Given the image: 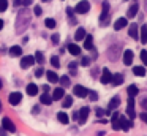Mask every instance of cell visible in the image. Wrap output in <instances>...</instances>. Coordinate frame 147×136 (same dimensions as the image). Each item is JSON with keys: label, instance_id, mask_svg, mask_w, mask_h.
Here are the masks:
<instances>
[{"label": "cell", "instance_id": "obj_50", "mask_svg": "<svg viewBox=\"0 0 147 136\" xmlns=\"http://www.w3.org/2000/svg\"><path fill=\"white\" fill-rule=\"evenodd\" d=\"M13 3H14V5H16V6L22 5V3H21V0H13Z\"/></svg>", "mask_w": 147, "mask_h": 136}, {"label": "cell", "instance_id": "obj_22", "mask_svg": "<svg viewBox=\"0 0 147 136\" xmlns=\"http://www.w3.org/2000/svg\"><path fill=\"white\" fill-rule=\"evenodd\" d=\"M27 93H29L30 97L38 95V85H36V84H29V85H27Z\"/></svg>", "mask_w": 147, "mask_h": 136}, {"label": "cell", "instance_id": "obj_18", "mask_svg": "<svg viewBox=\"0 0 147 136\" xmlns=\"http://www.w3.org/2000/svg\"><path fill=\"white\" fill-rule=\"evenodd\" d=\"M139 40L142 44L147 43V25H141L139 27Z\"/></svg>", "mask_w": 147, "mask_h": 136}, {"label": "cell", "instance_id": "obj_21", "mask_svg": "<svg viewBox=\"0 0 147 136\" xmlns=\"http://www.w3.org/2000/svg\"><path fill=\"white\" fill-rule=\"evenodd\" d=\"M46 78H48V81L51 82V84H55V82H59V76L55 71H48L46 73Z\"/></svg>", "mask_w": 147, "mask_h": 136}, {"label": "cell", "instance_id": "obj_38", "mask_svg": "<svg viewBox=\"0 0 147 136\" xmlns=\"http://www.w3.org/2000/svg\"><path fill=\"white\" fill-rule=\"evenodd\" d=\"M127 109H134V97L128 98V108Z\"/></svg>", "mask_w": 147, "mask_h": 136}, {"label": "cell", "instance_id": "obj_20", "mask_svg": "<svg viewBox=\"0 0 147 136\" xmlns=\"http://www.w3.org/2000/svg\"><path fill=\"white\" fill-rule=\"evenodd\" d=\"M111 82H112V85H120L122 82H123V74H120V73H117V74H112Z\"/></svg>", "mask_w": 147, "mask_h": 136}, {"label": "cell", "instance_id": "obj_6", "mask_svg": "<svg viewBox=\"0 0 147 136\" xmlns=\"http://www.w3.org/2000/svg\"><path fill=\"white\" fill-rule=\"evenodd\" d=\"M35 63V57L33 55H24L21 59V68H30Z\"/></svg>", "mask_w": 147, "mask_h": 136}, {"label": "cell", "instance_id": "obj_37", "mask_svg": "<svg viewBox=\"0 0 147 136\" xmlns=\"http://www.w3.org/2000/svg\"><path fill=\"white\" fill-rule=\"evenodd\" d=\"M8 8V2L7 0H0V11H5Z\"/></svg>", "mask_w": 147, "mask_h": 136}, {"label": "cell", "instance_id": "obj_43", "mask_svg": "<svg viewBox=\"0 0 147 136\" xmlns=\"http://www.w3.org/2000/svg\"><path fill=\"white\" fill-rule=\"evenodd\" d=\"M141 108H142L144 111H147V97H144L142 100H141Z\"/></svg>", "mask_w": 147, "mask_h": 136}, {"label": "cell", "instance_id": "obj_55", "mask_svg": "<svg viewBox=\"0 0 147 136\" xmlns=\"http://www.w3.org/2000/svg\"><path fill=\"white\" fill-rule=\"evenodd\" d=\"M0 106H2V104H0Z\"/></svg>", "mask_w": 147, "mask_h": 136}, {"label": "cell", "instance_id": "obj_17", "mask_svg": "<svg viewBox=\"0 0 147 136\" xmlns=\"http://www.w3.org/2000/svg\"><path fill=\"white\" fill-rule=\"evenodd\" d=\"M84 47H86L87 51L93 49V37L92 35H86V37H84Z\"/></svg>", "mask_w": 147, "mask_h": 136}, {"label": "cell", "instance_id": "obj_14", "mask_svg": "<svg viewBox=\"0 0 147 136\" xmlns=\"http://www.w3.org/2000/svg\"><path fill=\"white\" fill-rule=\"evenodd\" d=\"M122 55H123V63L125 65H131V63H133V51L127 49Z\"/></svg>", "mask_w": 147, "mask_h": 136}, {"label": "cell", "instance_id": "obj_45", "mask_svg": "<svg viewBox=\"0 0 147 136\" xmlns=\"http://www.w3.org/2000/svg\"><path fill=\"white\" fill-rule=\"evenodd\" d=\"M51 40H52V41H54V44H57V43H59V41H60V37H59V35H57V33H54V35H52V37H51Z\"/></svg>", "mask_w": 147, "mask_h": 136}, {"label": "cell", "instance_id": "obj_1", "mask_svg": "<svg viewBox=\"0 0 147 136\" xmlns=\"http://www.w3.org/2000/svg\"><path fill=\"white\" fill-rule=\"evenodd\" d=\"M29 24H30V13H29V9H21L19 13H18V19H16V30L19 32H24L27 27H29Z\"/></svg>", "mask_w": 147, "mask_h": 136}, {"label": "cell", "instance_id": "obj_40", "mask_svg": "<svg viewBox=\"0 0 147 136\" xmlns=\"http://www.w3.org/2000/svg\"><path fill=\"white\" fill-rule=\"evenodd\" d=\"M87 97H89L92 101H96V100H98V95H96V92H89V95H87Z\"/></svg>", "mask_w": 147, "mask_h": 136}, {"label": "cell", "instance_id": "obj_39", "mask_svg": "<svg viewBox=\"0 0 147 136\" xmlns=\"http://www.w3.org/2000/svg\"><path fill=\"white\" fill-rule=\"evenodd\" d=\"M141 60L144 65H147V51H141Z\"/></svg>", "mask_w": 147, "mask_h": 136}, {"label": "cell", "instance_id": "obj_47", "mask_svg": "<svg viewBox=\"0 0 147 136\" xmlns=\"http://www.w3.org/2000/svg\"><path fill=\"white\" fill-rule=\"evenodd\" d=\"M43 73H45V71H43V68H38V70L35 71V76H36V78H41Z\"/></svg>", "mask_w": 147, "mask_h": 136}, {"label": "cell", "instance_id": "obj_8", "mask_svg": "<svg viewBox=\"0 0 147 136\" xmlns=\"http://www.w3.org/2000/svg\"><path fill=\"white\" fill-rule=\"evenodd\" d=\"M73 92H74V95H76V97H79V98H86L87 95H89V92H90V90H87V89L84 87V85H74Z\"/></svg>", "mask_w": 147, "mask_h": 136}, {"label": "cell", "instance_id": "obj_19", "mask_svg": "<svg viewBox=\"0 0 147 136\" xmlns=\"http://www.w3.org/2000/svg\"><path fill=\"white\" fill-rule=\"evenodd\" d=\"M68 52H70L71 55H79V54H81V47L78 46V44L71 43V44H68Z\"/></svg>", "mask_w": 147, "mask_h": 136}, {"label": "cell", "instance_id": "obj_4", "mask_svg": "<svg viewBox=\"0 0 147 136\" xmlns=\"http://www.w3.org/2000/svg\"><path fill=\"white\" fill-rule=\"evenodd\" d=\"M89 9H90V3L87 2V0H82V2H79L74 6V11H76L78 14H86V13H89Z\"/></svg>", "mask_w": 147, "mask_h": 136}, {"label": "cell", "instance_id": "obj_35", "mask_svg": "<svg viewBox=\"0 0 147 136\" xmlns=\"http://www.w3.org/2000/svg\"><path fill=\"white\" fill-rule=\"evenodd\" d=\"M51 65L54 66V68H59V66H60V60H59L57 55H52L51 57Z\"/></svg>", "mask_w": 147, "mask_h": 136}, {"label": "cell", "instance_id": "obj_9", "mask_svg": "<svg viewBox=\"0 0 147 136\" xmlns=\"http://www.w3.org/2000/svg\"><path fill=\"white\" fill-rule=\"evenodd\" d=\"M2 125H3L5 131H11V133L16 131V127H14V123L11 122V119H8V117H3V120H2Z\"/></svg>", "mask_w": 147, "mask_h": 136}, {"label": "cell", "instance_id": "obj_31", "mask_svg": "<svg viewBox=\"0 0 147 136\" xmlns=\"http://www.w3.org/2000/svg\"><path fill=\"white\" fill-rule=\"evenodd\" d=\"M35 62H38L40 65H43V63H45V55H43L41 51H36V54H35Z\"/></svg>", "mask_w": 147, "mask_h": 136}, {"label": "cell", "instance_id": "obj_15", "mask_svg": "<svg viewBox=\"0 0 147 136\" xmlns=\"http://www.w3.org/2000/svg\"><path fill=\"white\" fill-rule=\"evenodd\" d=\"M119 104H120V98H119V97H114L111 101H109V104H108V111H106V112H111L112 109H117Z\"/></svg>", "mask_w": 147, "mask_h": 136}, {"label": "cell", "instance_id": "obj_13", "mask_svg": "<svg viewBox=\"0 0 147 136\" xmlns=\"http://www.w3.org/2000/svg\"><path fill=\"white\" fill-rule=\"evenodd\" d=\"M111 78H112L111 71H109L108 68H103V73H101V79H100V81H101L103 84H109V82H111Z\"/></svg>", "mask_w": 147, "mask_h": 136}, {"label": "cell", "instance_id": "obj_32", "mask_svg": "<svg viewBox=\"0 0 147 136\" xmlns=\"http://www.w3.org/2000/svg\"><path fill=\"white\" fill-rule=\"evenodd\" d=\"M62 100H63V104H62L63 108H70L71 104H73V97H70V95H68V97H63Z\"/></svg>", "mask_w": 147, "mask_h": 136}, {"label": "cell", "instance_id": "obj_30", "mask_svg": "<svg viewBox=\"0 0 147 136\" xmlns=\"http://www.w3.org/2000/svg\"><path fill=\"white\" fill-rule=\"evenodd\" d=\"M133 73L136 76H146V68H144V66H134Z\"/></svg>", "mask_w": 147, "mask_h": 136}, {"label": "cell", "instance_id": "obj_44", "mask_svg": "<svg viewBox=\"0 0 147 136\" xmlns=\"http://www.w3.org/2000/svg\"><path fill=\"white\" fill-rule=\"evenodd\" d=\"M139 119H141V120H142V122L147 125V111H146V112H141V114H139Z\"/></svg>", "mask_w": 147, "mask_h": 136}, {"label": "cell", "instance_id": "obj_54", "mask_svg": "<svg viewBox=\"0 0 147 136\" xmlns=\"http://www.w3.org/2000/svg\"><path fill=\"white\" fill-rule=\"evenodd\" d=\"M41 2H49V0H41Z\"/></svg>", "mask_w": 147, "mask_h": 136}, {"label": "cell", "instance_id": "obj_27", "mask_svg": "<svg viewBox=\"0 0 147 136\" xmlns=\"http://www.w3.org/2000/svg\"><path fill=\"white\" fill-rule=\"evenodd\" d=\"M10 54H11L13 57L22 55V47H21V46H13V47L10 49Z\"/></svg>", "mask_w": 147, "mask_h": 136}, {"label": "cell", "instance_id": "obj_25", "mask_svg": "<svg viewBox=\"0 0 147 136\" xmlns=\"http://www.w3.org/2000/svg\"><path fill=\"white\" fill-rule=\"evenodd\" d=\"M86 28H82V27H81V28H78V30H76V33H74V40H76V41H81V40H84V37H86Z\"/></svg>", "mask_w": 147, "mask_h": 136}, {"label": "cell", "instance_id": "obj_36", "mask_svg": "<svg viewBox=\"0 0 147 136\" xmlns=\"http://www.w3.org/2000/svg\"><path fill=\"white\" fill-rule=\"evenodd\" d=\"M45 25L48 28H55V21H54V19H51V18H48L45 21Z\"/></svg>", "mask_w": 147, "mask_h": 136}, {"label": "cell", "instance_id": "obj_41", "mask_svg": "<svg viewBox=\"0 0 147 136\" xmlns=\"http://www.w3.org/2000/svg\"><path fill=\"white\" fill-rule=\"evenodd\" d=\"M89 63H90V59H89V57H82V60H81V65H82V66H89Z\"/></svg>", "mask_w": 147, "mask_h": 136}, {"label": "cell", "instance_id": "obj_46", "mask_svg": "<svg viewBox=\"0 0 147 136\" xmlns=\"http://www.w3.org/2000/svg\"><path fill=\"white\" fill-rule=\"evenodd\" d=\"M76 66H78V65H76V62H71V63H70V70H71V73H76Z\"/></svg>", "mask_w": 147, "mask_h": 136}, {"label": "cell", "instance_id": "obj_48", "mask_svg": "<svg viewBox=\"0 0 147 136\" xmlns=\"http://www.w3.org/2000/svg\"><path fill=\"white\" fill-rule=\"evenodd\" d=\"M21 3L24 6H29V5H32V0H21Z\"/></svg>", "mask_w": 147, "mask_h": 136}, {"label": "cell", "instance_id": "obj_29", "mask_svg": "<svg viewBox=\"0 0 147 136\" xmlns=\"http://www.w3.org/2000/svg\"><path fill=\"white\" fill-rule=\"evenodd\" d=\"M119 116H120V114H112V128L114 130H119L120 128V125H119Z\"/></svg>", "mask_w": 147, "mask_h": 136}, {"label": "cell", "instance_id": "obj_23", "mask_svg": "<svg viewBox=\"0 0 147 136\" xmlns=\"http://www.w3.org/2000/svg\"><path fill=\"white\" fill-rule=\"evenodd\" d=\"M138 8H139V5H138V3H133V5L128 8L127 18H134V16H136V13H138Z\"/></svg>", "mask_w": 147, "mask_h": 136}, {"label": "cell", "instance_id": "obj_42", "mask_svg": "<svg viewBox=\"0 0 147 136\" xmlns=\"http://www.w3.org/2000/svg\"><path fill=\"white\" fill-rule=\"evenodd\" d=\"M33 13H35L36 16H41V13H43V9H41V6L40 5H36L35 8H33Z\"/></svg>", "mask_w": 147, "mask_h": 136}, {"label": "cell", "instance_id": "obj_51", "mask_svg": "<svg viewBox=\"0 0 147 136\" xmlns=\"http://www.w3.org/2000/svg\"><path fill=\"white\" fill-rule=\"evenodd\" d=\"M0 136H8V135H7V133H5V128H3V130H2V131H0Z\"/></svg>", "mask_w": 147, "mask_h": 136}, {"label": "cell", "instance_id": "obj_24", "mask_svg": "<svg viewBox=\"0 0 147 136\" xmlns=\"http://www.w3.org/2000/svg\"><path fill=\"white\" fill-rule=\"evenodd\" d=\"M127 93L130 95V97H136V95L139 93V89H138V85H134V84L128 85V89H127Z\"/></svg>", "mask_w": 147, "mask_h": 136}, {"label": "cell", "instance_id": "obj_11", "mask_svg": "<svg viewBox=\"0 0 147 136\" xmlns=\"http://www.w3.org/2000/svg\"><path fill=\"white\" fill-rule=\"evenodd\" d=\"M128 35H130L133 40H138V38H139V27H138V24H131V25H130Z\"/></svg>", "mask_w": 147, "mask_h": 136}, {"label": "cell", "instance_id": "obj_5", "mask_svg": "<svg viewBox=\"0 0 147 136\" xmlns=\"http://www.w3.org/2000/svg\"><path fill=\"white\" fill-rule=\"evenodd\" d=\"M89 112H90V109L87 106H84V108H81V111L78 112V122L82 125V123H86V120H87V117H89Z\"/></svg>", "mask_w": 147, "mask_h": 136}, {"label": "cell", "instance_id": "obj_28", "mask_svg": "<svg viewBox=\"0 0 147 136\" xmlns=\"http://www.w3.org/2000/svg\"><path fill=\"white\" fill-rule=\"evenodd\" d=\"M57 119H59V122L63 123V125H67V123L70 122V119H68V116H67L65 112H59V114H57Z\"/></svg>", "mask_w": 147, "mask_h": 136}, {"label": "cell", "instance_id": "obj_52", "mask_svg": "<svg viewBox=\"0 0 147 136\" xmlns=\"http://www.w3.org/2000/svg\"><path fill=\"white\" fill-rule=\"evenodd\" d=\"M2 28H3V21L0 19V30H2Z\"/></svg>", "mask_w": 147, "mask_h": 136}, {"label": "cell", "instance_id": "obj_2", "mask_svg": "<svg viewBox=\"0 0 147 136\" xmlns=\"http://www.w3.org/2000/svg\"><path fill=\"white\" fill-rule=\"evenodd\" d=\"M120 55H122V44L120 43L112 44V46L108 49V59L111 60V62H117Z\"/></svg>", "mask_w": 147, "mask_h": 136}, {"label": "cell", "instance_id": "obj_3", "mask_svg": "<svg viewBox=\"0 0 147 136\" xmlns=\"http://www.w3.org/2000/svg\"><path fill=\"white\" fill-rule=\"evenodd\" d=\"M108 14H109V2H103V11H101V16H100V24L101 25H108L109 19H108Z\"/></svg>", "mask_w": 147, "mask_h": 136}, {"label": "cell", "instance_id": "obj_26", "mask_svg": "<svg viewBox=\"0 0 147 136\" xmlns=\"http://www.w3.org/2000/svg\"><path fill=\"white\" fill-rule=\"evenodd\" d=\"M40 101H41L43 104H51L54 100H52V97L49 93H43L41 97H40Z\"/></svg>", "mask_w": 147, "mask_h": 136}, {"label": "cell", "instance_id": "obj_53", "mask_svg": "<svg viewBox=\"0 0 147 136\" xmlns=\"http://www.w3.org/2000/svg\"><path fill=\"white\" fill-rule=\"evenodd\" d=\"M2 85H3V84H2V79H0V89H2Z\"/></svg>", "mask_w": 147, "mask_h": 136}, {"label": "cell", "instance_id": "obj_49", "mask_svg": "<svg viewBox=\"0 0 147 136\" xmlns=\"http://www.w3.org/2000/svg\"><path fill=\"white\" fill-rule=\"evenodd\" d=\"M103 114H105V111H103V109H96V116H98V117H101Z\"/></svg>", "mask_w": 147, "mask_h": 136}, {"label": "cell", "instance_id": "obj_10", "mask_svg": "<svg viewBox=\"0 0 147 136\" xmlns=\"http://www.w3.org/2000/svg\"><path fill=\"white\" fill-rule=\"evenodd\" d=\"M127 25H128L127 18H119L117 21L114 22V30H122V28H125Z\"/></svg>", "mask_w": 147, "mask_h": 136}, {"label": "cell", "instance_id": "obj_16", "mask_svg": "<svg viewBox=\"0 0 147 136\" xmlns=\"http://www.w3.org/2000/svg\"><path fill=\"white\" fill-rule=\"evenodd\" d=\"M52 100H62V98L65 97V90H63V87H57L54 92H52Z\"/></svg>", "mask_w": 147, "mask_h": 136}, {"label": "cell", "instance_id": "obj_12", "mask_svg": "<svg viewBox=\"0 0 147 136\" xmlns=\"http://www.w3.org/2000/svg\"><path fill=\"white\" fill-rule=\"evenodd\" d=\"M8 100H10L11 104H14V106H16L18 103H21V100H22V95H21L19 92H13V93H10V98H8Z\"/></svg>", "mask_w": 147, "mask_h": 136}, {"label": "cell", "instance_id": "obj_34", "mask_svg": "<svg viewBox=\"0 0 147 136\" xmlns=\"http://www.w3.org/2000/svg\"><path fill=\"white\" fill-rule=\"evenodd\" d=\"M59 82L62 84V87H68L70 85V78L68 76H62V78H59Z\"/></svg>", "mask_w": 147, "mask_h": 136}, {"label": "cell", "instance_id": "obj_33", "mask_svg": "<svg viewBox=\"0 0 147 136\" xmlns=\"http://www.w3.org/2000/svg\"><path fill=\"white\" fill-rule=\"evenodd\" d=\"M67 14H68V18H70L71 24H76V19H74V9L73 8H67Z\"/></svg>", "mask_w": 147, "mask_h": 136}, {"label": "cell", "instance_id": "obj_7", "mask_svg": "<svg viewBox=\"0 0 147 136\" xmlns=\"http://www.w3.org/2000/svg\"><path fill=\"white\" fill-rule=\"evenodd\" d=\"M119 125H120V128L122 130H125V131H128V130L131 128V120L130 119H127L125 116H119Z\"/></svg>", "mask_w": 147, "mask_h": 136}]
</instances>
